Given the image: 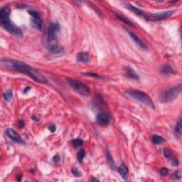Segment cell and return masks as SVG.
I'll use <instances>...</instances> for the list:
<instances>
[{
    "mask_svg": "<svg viewBox=\"0 0 182 182\" xmlns=\"http://www.w3.org/2000/svg\"><path fill=\"white\" fill-rule=\"evenodd\" d=\"M172 164H173V165H174V166H177V165H178V164H179L178 160H177V159H173Z\"/></svg>",
    "mask_w": 182,
    "mask_h": 182,
    "instance_id": "d6a6232c",
    "label": "cell"
},
{
    "mask_svg": "<svg viewBox=\"0 0 182 182\" xmlns=\"http://www.w3.org/2000/svg\"><path fill=\"white\" fill-rule=\"evenodd\" d=\"M174 132L176 137H179V136L181 135V120H179L177 122V123L176 124L175 128H174Z\"/></svg>",
    "mask_w": 182,
    "mask_h": 182,
    "instance_id": "d6986e66",
    "label": "cell"
},
{
    "mask_svg": "<svg viewBox=\"0 0 182 182\" xmlns=\"http://www.w3.org/2000/svg\"><path fill=\"white\" fill-rule=\"evenodd\" d=\"M163 154H164V156H165L166 158H167V159H171L173 158V155H172V153H171V152L169 150V149H167V148H165V149L163 150Z\"/></svg>",
    "mask_w": 182,
    "mask_h": 182,
    "instance_id": "7402d4cb",
    "label": "cell"
},
{
    "mask_svg": "<svg viewBox=\"0 0 182 182\" xmlns=\"http://www.w3.org/2000/svg\"><path fill=\"white\" fill-rule=\"evenodd\" d=\"M3 96H4V98L6 101L9 102L10 100H11V98H12V96H13L12 91H11V90H8V91H7L4 93V95Z\"/></svg>",
    "mask_w": 182,
    "mask_h": 182,
    "instance_id": "44dd1931",
    "label": "cell"
},
{
    "mask_svg": "<svg viewBox=\"0 0 182 182\" xmlns=\"http://www.w3.org/2000/svg\"><path fill=\"white\" fill-rule=\"evenodd\" d=\"M159 173H160V175L162 177H165V176H167L168 174V169L167 168L163 167V168H162L159 170Z\"/></svg>",
    "mask_w": 182,
    "mask_h": 182,
    "instance_id": "484cf974",
    "label": "cell"
},
{
    "mask_svg": "<svg viewBox=\"0 0 182 182\" xmlns=\"http://www.w3.org/2000/svg\"><path fill=\"white\" fill-rule=\"evenodd\" d=\"M30 89H31L30 87H26V88H25L24 91V93H26V92H27V91H29Z\"/></svg>",
    "mask_w": 182,
    "mask_h": 182,
    "instance_id": "836d02e7",
    "label": "cell"
},
{
    "mask_svg": "<svg viewBox=\"0 0 182 182\" xmlns=\"http://www.w3.org/2000/svg\"><path fill=\"white\" fill-rule=\"evenodd\" d=\"M76 58L78 62H81V63H88L90 60L89 55H88V53H85V52L78 53L76 56Z\"/></svg>",
    "mask_w": 182,
    "mask_h": 182,
    "instance_id": "9a60e30c",
    "label": "cell"
},
{
    "mask_svg": "<svg viewBox=\"0 0 182 182\" xmlns=\"http://www.w3.org/2000/svg\"><path fill=\"white\" fill-rule=\"evenodd\" d=\"M96 120L98 122L100 125H108L110 121V116L107 112H100L98 115L96 116Z\"/></svg>",
    "mask_w": 182,
    "mask_h": 182,
    "instance_id": "8fae6325",
    "label": "cell"
},
{
    "mask_svg": "<svg viewBox=\"0 0 182 182\" xmlns=\"http://www.w3.org/2000/svg\"><path fill=\"white\" fill-rule=\"evenodd\" d=\"M84 157H85V152H84L83 149H81V150L78 152V154H77V159H78V162H82L83 159H84Z\"/></svg>",
    "mask_w": 182,
    "mask_h": 182,
    "instance_id": "cb8c5ba5",
    "label": "cell"
},
{
    "mask_svg": "<svg viewBox=\"0 0 182 182\" xmlns=\"http://www.w3.org/2000/svg\"><path fill=\"white\" fill-rule=\"evenodd\" d=\"M60 32V24L58 22L54 21L50 24L48 29L47 40L50 44H56V40Z\"/></svg>",
    "mask_w": 182,
    "mask_h": 182,
    "instance_id": "8992f818",
    "label": "cell"
},
{
    "mask_svg": "<svg viewBox=\"0 0 182 182\" xmlns=\"http://www.w3.org/2000/svg\"><path fill=\"white\" fill-rule=\"evenodd\" d=\"M28 12L29 13L32 18H31V24L32 27L38 31H41L43 29V21L40 17L39 14L34 10H30Z\"/></svg>",
    "mask_w": 182,
    "mask_h": 182,
    "instance_id": "52a82bcc",
    "label": "cell"
},
{
    "mask_svg": "<svg viewBox=\"0 0 182 182\" xmlns=\"http://www.w3.org/2000/svg\"><path fill=\"white\" fill-rule=\"evenodd\" d=\"M10 9L7 6H4L0 9V21L1 25L7 32L17 38H21L23 32L20 28L13 23L9 19Z\"/></svg>",
    "mask_w": 182,
    "mask_h": 182,
    "instance_id": "7a4b0ae2",
    "label": "cell"
},
{
    "mask_svg": "<svg viewBox=\"0 0 182 182\" xmlns=\"http://www.w3.org/2000/svg\"><path fill=\"white\" fill-rule=\"evenodd\" d=\"M127 32H128V33L129 34V35H130V36L132 38V39L134 41V42L138 46H140V48H144V49H146V48H147V46H146V44L143 42L142 40L140 39V38L137 36V35H135L134 33H132V32H130V31L128 30L127 31Z\"/></svg>",
    "mask_w": 182,
    "mask_h": 182,
    "instance_id": "7c38bea8",
    "label": "cell"
},
{
    "mask_svg": "<svg viewBox=\"0 0 182 182\" xmlns=\"http://www.w3.org/2000/svg\"><path fill=\"white\" fill-rule=\"evenodd\" d=\"M83 144V142L81 140H80V139H75L73 141V144L74 147L75 148L81 147V146H82Z\"/></svg>",
    "mask_w": 182,
    "mask_h": 182,
    "instance_id": "d4e9b609",
    "label": "cell"
},
{
    "mask_svg": "<svg viewBox=\"0 0 182 182\" xmlns=\"http://www.w3.org/2000/svg\"><path fill=\"white\" fill-rule=\"evenodd\" d=\"M68 83L71 88L73 89V91L77 93L78 94L81 95L83 96H88L91 94V90L88 88V85H85L81 81H78L76 79H73V78H67Z\"/></svg>",
    "mask_w": 182,
    "mask_h": 182,
    "instance_id": "5b68a950",
    "label": "cell"
},
{
    "mask_svg": "<svg viewBox=\"0 0 182 182\" xmlns=\"http://www.w3.org/2000/svg\"><path fill=\"white\" fill-rule=\"evenodd\" d=\"M115 16H116V17H118V19H120L121 21H124V22H125V23H126L127 24L130 25V26H134V24H133L132 22L131 21L129 20V19H128V18H126V17H124V16L121 15V14H116V13H115Z\"/></svg>",
    "mask_w": 182,
    "mask_h": 182,
    "instance_id": "ffe728a7",
    "label": "cell"
},
{
    "mask_svg": "<svg viewBox=\"0 0 182 182\" xmlns=\"http://www.w3.org/2000/svg\"><path fill=\"white\" fill-rule=\"evenodd\" d=\"M48 49L51 54H60L63 51V48L60 46V45H58V44H49L48 46Z\"/></svg>",
    "mask_w": 182,
    "mask_h": 182,
    "instance_id": "4fadbf2b",
    "label": "cell"
},
{
    "mask_svg": "<svg viewBox=\"0 0 182 182\" xmlns=\"http://www.w3.org/2000/svg\"><path fill=\"white\" fill-rule=\"evenodd\" d=\"M72 173H73V175L76 177H78L81 175V172H80V171L76 168V167H73V168L72 169Z\"/></svg>",
    "mask_w": 182,
    "mask_h": 182,
    "instance_id": "4316f807",
    "label": "cell"
},
{
    "mask_svg": "<svg viewBox=\"0 0 182 182\" xmlns=\"http://www.w3.org/2000/svg\"><path fill=\"white\" fill-rule=\"evenodd\" d=\"M18 125H19V128H23L24 126V121L22 120H19V122H18Z\"/></svg>",
    "mask_w": 182,
    "mask_h": 182,
    "instance_id": "f546056e",
    "label": "cell"
},
{
    "mask_svg": "<svg viewBox=\"0 0 182 182\" xmlns=\"http://www.w3.org/2000/svg\"><path fill=\"white\" fill-rule=\"evenodd\" d=\"M173 178L175 179H178L180 178V175L179 174V172H175L173 174Z\"/></svg>",
    "mask_w": 182,
    "mask_h": 182,
    "instance_id": "4dcf8cb0",
    "label": "cell"
},
{
    "mask_svg": "<svg viewBox=\"0 0 182 182\" xmlns=\"http://www.w3.org/2000/svg\"><path fill=\"white\" fill-rule=\"evenodd\" d=\"M59 159H60V157H59L58 155H56V156L53 158V162H54L55 164H57L58 162H59Z\"/></svg>",
    "mask_w": 182,
    "mask_h": 182,
    "instance_id": "f1b7e54d",
    "label": "cell"
},
{
    "mask_svg": "<svg viewBox=\"0 0 182 182\" xmlns=\"http://www.w3.org/2000/svg\"><path fill=\"white\" fill-rule=\"evenodd\" d=\"M5 133L8 137L9 139H11V140H13L15 142L19 143L21 144H24L25 142L24 141L21 139V136L19 135L18 133L17 132V131L14 130L12 128H8L5 130Z\"/></svg>",
    "mask_w": 182,
    "mask_h": 182,
    "instance_id": "9c48e42d",
    "label": "cell"
},
{
    "mask_svg": "<svg viewBox=\"0 0 182 182\" xmlns=\"http://www.w3.org/2000/svg\"><path fill=\"white\" fill-rule=\"evenodd\" d=\"M126 73H127V75H128L130 78H132V79H134V80H140V77H139L138 74H137V73H136L135 71H134V70H133L132 68H126Z\"/></svg>",
    "mask_w": 182,
    "mask_h": 182,
    "instance_id": "e0dca14e",
    "label": "cell"
},
{
    "mask_svg": "<svg viewBox=\"0 0 182 182\" xmlns=\"http://www.w3.org/2000/svg\"><path fill=\"white\" fill-rule=\"evenodd\" d=\"M161 72L164 75H172L175 73L171 66L168 64H164L162 66V69H161Z\"/></svg>",
    "mask_w": 182,
    "mask_h": 182,
    "instance_id": "2e32d148",
    "label": "cell"
},
{
    "mask_svg": "<svg viewBox=\"0 0 182 182\" xmlns=\"http://www.w3.org/2000/svg\"><path fill=\"white\" fill-rule=\"evenodd\" d=\"M49 130H51V132H54L56 130V126H55L54 125H50L49 127Z\"/></svg>",
    "mask_w": 182,
    "mask_h": 182,
    "instance_id": "1f68e13d",
    "label": "cell"
},
{
    "mask_svg": "<svg viewBox=\"0 0 182 182\" xmlns=\"http://www.w3.org/2000/svg\"><path fill=\"white\" fill-rule=\"evenodd\" d=\"M107 161H108V163L109 164V165H110V167H112L113 169H115V162H114V160L113 159H112V156H111L110 153H109V152H107Z\"/></svg>",
    "mask_w": 182,
    "mask_h": 182,
    "instance_id": "603a6c76",
    "label": "cell"
},
{
    "mask_svg": "<svg viewBox=\"0 0 182 182\" xmlns=\"http://www.w3.org/2000/svg\"><path fill=\"white\" fill-rule=\"evenodd\" d=\"M165 142L164 139L163 137H162L161 136L157 135V134H154L152 136V142L154 143V144H162Z\"/></svg>",
    "mask_w": 182,
    "mask_h": 182,
    "instance_id": "ac0fdd59",
    "label": "cell"
},
{
    "mask_svg": "<svg viewBox=\"0 0 182 182\" xmlns=\"http://www.w3.org/2000/svg\"><path fill=\"white\" fill-rule=\"evenodd\" d=\"M1 64L3 67L8 69V70L26 74V75L31 77L34 81L38 83H48V80L44 75L38 72V71H37L36 69L31 67L30 66L24 63V62L14 60V59L3 58L1 60Z\"/></svg>",
    "mask_w": 182,
    "mask_h": 182,
    "instance_id": "6da1fadb",
    "label": "cell"
},
{
    "mask_svg": "<svg viewBox=\"0 0 182 182\" xmlns=\"http://www.w3.org/2000/svg\"><path fill=\"white\" fill-rule=\"evenodd\" d=\"M181 84L172 87L159 95V100L162 103H167L173 101L178 97L181 93Z\"/></svg>",
    "mask_w": 182,
    "mask_h": 182,
    "instance_id": "277c9868",
    "label": "cell"
},
{
    "mask_svg": "<svg viewBox=\"0 0 182 182\" xmlns=\"http://www.w3.org/2000/svg\"><path fill=\"white\" fill-rule=\"evenodd\" d=\"M118 173L120 174V176L122 177V178L123 179L126 180L128 177V174H129V170L128 167L126 166V164L125 163L121 164L120 167L119 169H118Z\"/></svg>",
    "mask_w": 182,
    "mask_h": 182,
    "instance_id": "5bb4252c",
    "label": "cell"
},
{
    "mask_svg": "<svg viewBox=\"0 0 182 182\" xmlns=\"http://www.w3.org/2000/svg\"><path fill=\"white\" fill-rule=\"evenodd\" d=\"M125 7H126L127 9H128L129 10L132 11V12L134 13V14H135L136 15L141 17V18L145 19L146 21H151V16H152V14H147V13H146L144 11L137 8V7H134V5L130 4V3H125Z\"/></svg>",
    "mask_w": 182,
    "mask_h": 182,
    "instance_id": "ba28073f",
    "label": "cell"
},
{
    "mask_svg": "<svg viewBox=\"0 0 182 182\" xmlns=\"http://www.w3.org/2000/svg\"><path fill=\"white\" fill-rule=\"evenodd\" d=\"M126 93L132 99L140 102L150 108L154 109V105L152 98L146 93L138 90H128L126 91Z\"/></svg>",
    "mask_w": 182,
    "mask_h": 182,
    "instance_id": "3957f363",
    "label": "cell"
},
{
    "mask_svg": "<svg viewBox=\"0 0 182 182\" xmlns=\"http://www.w3.org/2000/svg\"><path fill=\"white\" fill-rule=\"evenodd\" d=\"M174 13V10H167V11H164L162 12L156 13V14H152L151 17V21H162L164 19L169 18Z\"/></svg>",
    "mask_w": 182,
    "mask_h": 182,
    "instance_id": "30bf717a",
    "label": "cell"
},
{
    "mask_svg": "<svg viewBox=\"0 0 182 182\" xmlns=\"http://www.w3.org/2000/svg\"><path fill=\"white\" fill-rule=\"evenodd\" d=\"M85 75H89V76H93V77H95V78H100V76H99L96 73H84Z\"/></svg>",
    "mask_w": 182,
    "mask_h": 182,
    "instance_id": "83f0119b",
    "label": "cell"
}]
</instances>
